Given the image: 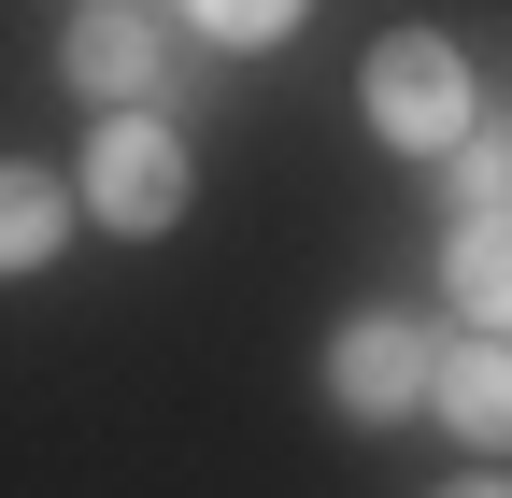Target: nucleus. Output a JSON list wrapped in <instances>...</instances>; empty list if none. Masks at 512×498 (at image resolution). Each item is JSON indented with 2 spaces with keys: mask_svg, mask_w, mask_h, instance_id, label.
Segmentation results:
<instances>
[{
  "mask_svg": "<svg viewBox=\"0 0 512 498\" xmlns=\"http://www.w3.org/2000/svg\"><path fill=\"white\" fill-rule=\"evenodd\" d=\"M356 114H370L384 157H456L484 129V72H470L456 29H384L370 72H356Z\"/></svg>",
  "mask_w": 512,
  "mask_h": 498,
  "instance_id": "1",
  "label": "nucleus"
},
{
  "mask_svg": "<svg viewBox=\"0 0 512 498\" xmlns=\"http://www.w3.org/2000/svg\"><path fill=\"white\" fill-rule=\"evenodd\" d=\"M185 200H200V157H185L171 114H100V129H86V157H72V228L157 242V228H185Z\"/></svg>",
  "mask_w": 512,
  "mask_h": 498,
  "instance_id": "2",
  "label": "nucleus"
},
{
  "mask_svg": "<svg viewBox=\"0 0 512 498\" xmlns=\"http://www.w3.org/2000/svg\"><path fill=\"white\" fill-rule=\"evenodd\" d=\"M427 328L413 314H342L328 328V413L342 427H399V413H427Z\"/></svg>",
  "mask_w": 512,
  "mask_h": 498,
  "instance_id": "3",
  "label": "nucleus"
},
{
  "mask_svg": "<svg viewBox=\"0 0 512 498\" xmlns=\"http://www.w3.org/2000/svg\"><path fill=\"white\" fill-rule=\"evenodd\" d=\"M57 72H72L100 114H157V72H171V29L143 0H72V29H57Z\"/></svg>",
  "mask_w": 512,
  "mask_h": 498,
  "instance_id": "4",
  "label": "nucleus"
},
{
  "mask_svg": "<svg viewBox=\"0 0 512 498\" xmlns=\"http://www.w3.org/2000/svg\"><path fill=\"white\" fill-rule=\"evenodd\" d=\"M427 413L498 470V442H512V356H498V342H441V356H427Z\"/></svg>",
  "mask_w": 512,
  "mask_h": 498,
  "instance_id": "5",
  "label": "nucleus"
},
{
  "mask_svg": "<svg viewBox=\"0 0 512 498\" xmlns=\"http://www.w3.org/2000/svg\"><path fill=\"white\" fill-rule=\"evenodd\" d=\"M57 242H72V171H29L0 157V285H43Z\"/></svg>",
  "mask_w": 512,
  "mask_h": 498,
  "instance_id": "6",
  "label": "nucleus"
},
{
  "mask_svg": "<svg viewBox=\"0 0 512 498\" xmlns=\"http://www.w3.org/2000/svg\"><path fill=\"white\" fill-rule=\"evenodd\" d=\"M441 285H456L470 342H498V314H512V228H498V200L456 214V242H441Z\"/></svg>",
  "mask_w": 512,
  "mask_h": 498,
  "instance_id": "7",
  "label": "nucleus"
},
{
  "mask_svg": "<svg viewBox=\"0 0 512 498\" xmlns=\"http://www.w3.org/2000/svg\"><path fill=\"white\" fill-rule=\"evenodd\" d=\"M299 15H313V0H185V29H200V43H242V57H256V43H285Z\"/></svg>",
  "mask_w": 512,
  "mask_h": 498,
  "instance_id": "8",
  "label": "nucleus"
},
{
  "mask_svg": "<svg viewBox=\"0 0 512 498\" xmlns=\"http://www.w3.org/2000/svg\"><path fill=\"white\" fill-rule=\"evenodd\" d=\"M441 498H512V484H498V470H456V484H441Z\"/></svg>",
  "mask_w": 512,
  "mask_h": 498,
  "instance_id": "9",
  "label": "nucleus"
}]
</instances>
